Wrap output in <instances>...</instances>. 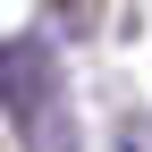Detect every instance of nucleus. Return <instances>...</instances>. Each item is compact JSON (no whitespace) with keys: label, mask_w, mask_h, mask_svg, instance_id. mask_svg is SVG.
I'll use <instances>...</instances> for the list:
<instances>
[{"label":"nucleus","mask_w":152,"mask_h":152,"mask_svg":"<svg viewBox=\"0 0 152 152\" xmlns=\"http://www.w3.org/2000/svg\"><path fill=\"white\" fill-rule=\"evenodd\" d=\"M0 110L17 118V135H26L34 152H76L68 93H59V51H51L42 34L0 42Z\"/></svg>","instance_id":"obj_1"}]
</instances>
